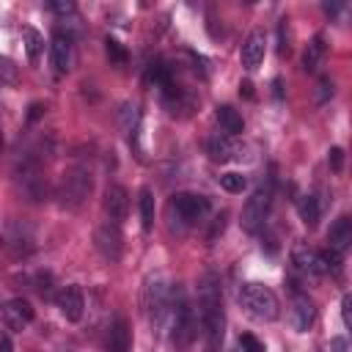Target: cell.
<instances>
[{
  "mask_svg": "<svg viewBox=\"0 0 352 352\" xmlns=\"http://www.w3.org/2000/svg\"><path fill=\"white\" fill-rule=\"evenodd\" d=\"M198 316L201 327L209 341V352H214L223 341V327H226V314H223V294H220V280L206 272L198 283Z\"/></svg>",
  "mask_w": 352,
  "mask_h": 352,
  "instance_id": "1",
  "label": "cell"
},
{
  "mask_svg": "<svg viewBox=\"0 0 352 352\" xmlns=\"http://www.w3.org/2000/svg\"><path fill=\"white\" fill-rule=\"evenodd\" d=\"M168 330L176 346H190L198 333V319L184 297V292L176 286L170 289V305H168Z\"/></svg>",
  "mask_w": 352,
  "mask_h": 352,
  "instance_id": "2",
  "label": "cell"
},
{
  "mask_svg": "<svg viewBox=\"0 0 352 352\" xmlns=\"http://www.w3.org/2000/svg\"><path fill=\"white\" fill-rule=\"evenodd\" d=\"M239 305L253 316V319H261V322H272L278 319L280 314V305H278V297L272 289H267L264 283H242L239 289Z\"/></svg>",
  "mask_w": 352,
  "mask_h": 352,
  "instance_id": "3",
  "label": "cell"
},
{
  "mask_svg": "<svg viewBox=\"0 0 352 352\" xmlns=\"http://www.w3.org/2000/svg\"><path fill=\"white\" fill-rule=\"evenodd\" d=\"M91 187H94V182H91L88 168H72L60 176L55 198L63 209H80L85 204V198L91 195Z\"/></svg>",
  "mask_w": 352,
  "mask_h": 352,
  "instance_id": "4",
  "label": "cell"
},
{
  "mask_svg": "<svg viewBox=\"0 0 352 352\" xmlns=\"http://www.w3.org/2000/svg\"><path fill=\"white\" fill-rule=\"evenodd\" d=\"M170 305V289L165 286V278L160 272L148 275L143 283V311L154 324H165Z\"/></svg>",
  "mask_w": 352,
  "mask_h": 352,
  "instance_id": "5",
  "label": "cell"
},
{
  "mask_svg": "<svg viewBox=\"0 0 352 352\" xmlns=\"http://www.w3.org/2000/svg\"><path fill=\"white\" fill-rule=\"evenodd\" d=\"M270 206H272V187H258L242 206V228L248 234H258L270 217Z\"/></svg>",
  "mask_w": 352,
  "mask_h": 352,
  "instance_id": "6",
  "label": "cell"
},
{
  "mask_svg": "<svg viewBox=\"0 0 352 352\" xmlns=\"http://www.w3.org/2000/svg\"><path fill=\"white\" fill-rule=\"evenodd\" d=\"M209 212V198L198 192H176L170 198V214H176L182 223H195Z\"/></svg>",
  "mask_w": 352,
  "mask_h": 352,
  "instance_id": "7",
  "label": "cell"
},
{
  "mask_svg": "<svg viewBox=\"0 0 352 352\" xmlns=\"http://www.w3.org/2000/svg\"><path fill=\"white\" fill-rule=\"evenodd\" d=\"M94 245H96V250L102 253V258H107V261H118L121 256H124V236H121V231H118V226L116 223H102L96 231H94Z\"/></svg>",
  "mask_w": 352,
  "mask_h": 352,
  "instance_id": "8",
  "label": "cell"
},
{
  "mask_svg": "<svg viewBox=\"0 0 352 352\" xmlns=\"http://www.w3.org/2000/svg\"><path fill=\"white\" fill-rule=\"evenodd\" d=\"M102 206H104V214H107L110 223H116V226L124 223L126 214H129V195H126V190L121 184H107Z\"/></svg>",
  "mask_w": 352,
  "mask_h": 352,
  "instance_id": "9",
  "label": "cell"
},
{
  "mask_svg": "<svg viewBox=\"0 0 352 352\" xmlns=\"http://www.w3.org/2000/svg\"><path fill=\"white\" fill-rule=\"evenodd\" d=\"M314 319H316V308H314L311 297L308 294H297L292 300V305H289V324H292V330L305 333L314 324Z\"/></svg>",
  "mask_w": 352,
  "mask_h": 352,
  "instance_id": "10",
  "label": "cell"
},
{
  "mask_svg": "<svg viewBox=\"0 0 352 352\" xmlns=\"http://www.w3.org/2000/svg\"><path fill=\"white\" fill-rule=\"evenodd\" d=\"M0 316H3L6 327H11V330H22L25 324L33 322V308H30L28 300L14 297V300H8V302L0 308Z\"/></svg>",
  "mask_w": 352,
  "mask_h": 352,
  "instance_id": "11",
  "label": "cell"
},
{
  "mask_svg": "<svg viewBox=\"0 0 352 352\" xmlns=\"http://www.w3.org/2000/svg\"><path fill=\"white\" fill-rule=\"evenodd\" d=\"M264 52H267V36H264L261 30H253V33H248V38L242 41V52H239V58H242V66H245L248 72L258 69V63L264 60Z\"/></svg>",
  "mask_w": 352,
  "mask_h": 352,
  "instance_id": "12",
  "label": "cell"
},
{
  "mask_svg": "<svg viewBox=\"0 0 352 352\" xmlns=\"http://www.w3.org/2000/svg\"><path fill=\"white\" fill-rule=\"evenodd\" d=\"M292 264L302 272V275H322V256L319 250H314L308 242H297L292 248Z\"/></svg>",
  "mask_w": 352,
  "mask_h": 352,
  "instance_id": "13",
  "label": "cell"
},
{
  "mask_svg": "<svg viewBox=\"0 0 352 352\" xmlns=\"http://www.w3.org/2000/svg\"><path fill=\"white\" fill-rule=\"evenodd\" d=\"M58 308L69 322H80L82 311H85V297L80 286H63L58 294Z\"/></svg>",
  "mask_w": 352,
  "mask_h": 352,
  "instance_id": "14",
  "label": "cell"
},
{
  "mask_svg": "<svg viewBox=\"0 0 352 352\" xmlns=\"http://www.w3.org/2000/svg\"><path fill=\"white\" fill-rule=\"evenodd\" d=\"M104 346H107V352H129L132 349V330H129V322L124 316H116L110 322Z\"/></svg>",
  "mask_w": 352,
  "mask_h": 352,
  "instance_id": "15",
  "label": "cell"
},
{
  "mask_svg": "<svg viewBox=\"0 0 352 352\" xmlns=\"http://www.w3.org/2000/svg\"><path fill=\"white\" fill-rule=\"evenodd\" d=\"M206 151H209V157H212L214 162H228V160L236 157L239 146L234 143L231 135H226V132H214V135L209 138V143H206Z\"/></svg>",
  "mask_w": 352,
  "mask_h": 352,
  "instance_id": "16",
  "label": "cell"
},
{
  "mask_svg": "<svg viewBox=\"0 0 352 352\" xmlns=\"http://www.w3.org/2000/svg\"><path fill=\"white\" fill-rule=\"evenodd\" d=\"M50 50H52V63H55V69H58L60 74H66V72L72 69V38H69L63 30H55Z\"/></svg>",
  "mask_w": 352,
  "mask_h": 352,
  "instance_id": "17",
  "label": "cell"
},
{
  "mask_svg": "<svg viewBox=\"0 0 352 352\" xmlns=\"http://www.w3.org/2000/svg\"><path fill=\"white\" fill-rule=\"evenodd\" d=\"M327 242H330V250H336V253H344V250L349 248V242H352V217H349V214H341V217L330 226Z\"/></svg>",
  "mask_w": 352,
  "mask_h": 352,
  "instance_id": "18",
  "label": "cell"
},
{
  "mask_svg": "<svg viewBox=\"0 0 352 352\" xmlns=\"http://www.w3.org/2000/svg\"><path fill=\"white\" fill-rule=\"evenodd\" d=\"M214 118H217V124H220V129L226 132V135H239L242 129H245V121H242V116L231 107V104H220L217 110H214Z\"/></svg>",
  "mask_w": 352,
  "mask_h": 352,
  "instance_id": "19",
  "label": "cell"
},
{
  "mask_svg": "<svg viewBox=\"0 0 352 352\" xmlns=\"http://www.w3.org/2000/svg\"><path fill=\"white\" fill-rule=\"evenodd\" d=\"M118 126H121V132H124L129 140H135V135H138V129H140V110H138L135 102H126V104L121 107V113H118Z\"/></svg>",
  "mask_w": 352,
  "mask_h": 352,
  "instance_id": "20",
  "label": "cell"
},
{
  "mask_svg": "<svg viewBox=\"0 0 352 352\" xmlns=\"http://www.w3.org/2000/svg\"><path fill=\"white\" fill-rule=\"evenodd\" d=\"M324 50H327L324 38H322V36H314L311 44H308L305 52H302V72H316L319 63H322V58H324Z\"/></svg>",
  "mask_w": 352,
  "mask_h": 352,
  "instance_id": "21",
  "label": "cell"
},
{
  "mask_svg": "<svg viewBox=\"0 0 352 352\" xmlns=\"http://www.w3.org/2000/svg\"><path fill=\"white\" fill-rule=\"evenodd\" d=\"M297 212H300V220H302L308 228H314V226L319 223L322 206H319L316 195H300V198H297Z\"/></svg>",
  "mask_w": 352,
  "mask_h": 352,
  "instance_id": "22",
  "label": "cell"
},
{
  "mask_svg": "<svg viewBox=\"0 0 352 352\" xmlns=\"http://www.w3.org/2000/svg\"><path fill=\"white\" fill-rule=\"evenodd\" d=\"M22 38H25V52H28V60L30 63H38L41 58V50H44V36L36 30V28H22Z\"/></svg>",
  "mask_w": 352,
  "mask_h": 352,
  "instance_id": "23",
  "label": "cell"
},
{
  "mask_svg": "<svg viewBox=\"0 0 352 352\" xmlns=\"http://www.w3.org/2000/svg\"><path fill=\"white\" fill-rule=\"evenodd\" d=\"M138 204H140V226H143V231H151V228H154V212H157V206H154V192H151L148 187H143Z\"/></svg>",
  "mask_w": 352,
  "mask_h": 352,
  "instance_id": "24",
  "label": "cell"
},
{
  "mask_svg": "<svg viewBox=\"0 0 352 352\" xmlns=\"http://www.w3.org/2000/svg\"><path fill=\"white\" fill-rule=\"evenodd\" d=\"M16 82H19V66L11 58L0 55V85H16Z\"/></svg>",
  "mask_w": 352,
  "mask_h": 352,
  "instance_id": "25",
  "label": "cell"
},
{
  "mask_svg": "<svg viewBox=\"0 0 352 352\" xmlns=\"http://www.w3.org/2000/svg\"><path fill=\"white\" fill-rule=\"evenodd\" d=\"M220 187L226 190V192H242L245 190V176L242 173H223L220 176Z\"/></svg>",
  "mask_w": 352,
  "mask_h": 352,
  "instance_id": "26",
  "label": "cell"
},
{
  "mask_svg": "<svg viewBox=\"0 0 352 352\" xmlns=\"http://www.w3.org/2000/svg\"><path fill=\"white\" fill-rule=\"evenodd\" d=\"M104 52H107L110 63H118V66H121V63H126V50H124L116 38H107V41H104Z\"/></svg>",
  "mask_w": 352,
  "mask_h": 352,
  "instance_id": "27",
  "label": "cell"
},
{
  "mask_svg": "<svg viewBox=\"0 0 352 352\" xmlns=\"http://www.w3.org/2000/svg\"><path fill=\"white\" fill-rule=\"evenodd\" d=\"M292 50V44H289V19L283 16V19H278V55H286Z\"/></svg>",
  "mask_w": 352,
  "mask_h": 352,
  "instance_id": "28",
  "label": "cell"
},
{
  "mask_svg": "<svg viewBox=\"0 0 352 352\" xmlns=\"http://www.w3.org/2000/svg\"><path fill=\"white\" fill-rule=\"evenodd\" d=\"M239 346H242V352H267L264 344H261L253 333H242V336H239Z\"/></svg>",
  "mask_w": 352,
  "mask_h": 352,
  "instance_id": "29",
  "label": "cell"
},
{
  "mask_svg": "<svg viewBox=\"0 0 352 352\" xmlns=\"http://www.w3.org/2000/svg\"><path fill=\"white\" fill-rule=\"evenodd\" d=\"M50 11H55V14H60V16L66 19V14L72 16V14L77 11V6H74L72 0H52V3H50Z\"/></svg>",
  "mask_w": 352,
  "mask_h": 352,
  "instance_id": "30",
  "label": "cell"
},
{
  "mask_svg": "<svg viewBox=\"0 0 352 352\" xmlns=\"http://www.w3.org/2000/svg\"><path fill=\"white\" fill-rule=\"evenodd\" d=\"M327 162H330V168H333L336 173H341V168H344V148H341V146H333V148L327 151Z\"/></svg>",
  "mask_w": 352,
  "mask_h": 352,
  "instance_id": "31",
  "label": "cell"
},
{
  "mask_svg": "<svg viewBox=\"0 0 352 352\" xmlns=\"http://www.w3.org/2000/svg\"><path fill=\"white\" fill-rule=\"evenodd\" d=\"M341 319H344V327H352V297L344 294L341 300Z\"/></svg>",
  "mask_w": 352,
  "mask_h": 352,
  "instance_id": "32",
  "label": "cell"
},
{
  "mask_svg": "<svg viewBox=\"0 0 352 352\" xmlns=\"http://www.w3.org/2000/svg\"><path fill=\"white\" fill-rule=\"evenodd\" d=\"M226 212H220L217 217H214V223H212V231H209V242H214L217 239V234H223V228H226Z\"/></svg>",
  "mask_w": 352,
  "mask_h": 352,
  "instance_id": "33",
  "label": "cell"
},
{
  "mask_svg": "<svg viewBox=\"0 0 352 352\" xmlns=\"http://www.w3.org/2000/svg\"><path fill=\"white\" fill-rule=\"evenodd\" d=\"M333 96V80L330 77H322L319 80V102H327Z\"/></svg>",
  "mask_w": 352,
  "mask_h": 352,
  "instance_id": "34",
  "label": "cell"
},
{
  "mask_svg": "<svg viewBox=\"0 0 352 352\" xmlns=\"http://www.w3.org/2000/svg\"><path fill=\"white\" fill-rule=\"evenodd\" d=\"M327 352H349V346H346V341H344V338H333V341H330V346H327Z\"/></svg>",
  "mask_w": 352,
  "mask_h": 352,
  "instance_id": "35",
  "label": "cell"
},
{
  "mask_svg": "<svg viewBox=\"0 0 352 352\" xmlns=\"http://www.w3.org/2000/svg\"><path fill=\"white\" fill-rule=\"evenodd\" d=\"M41 113H44V104H41V102H33V104H30V113H28V121H36Z\"/></svg>",
  "mask_w": 352,
  "mask_h": 352,
  "instance_id": "36",
  "label": "cell"
},
{
  "mask_svg": "<svg viewBox=\"0 0 352 352\" xmlns=\"http://www.w3.org/2000/svg\"><path fill=\"white\" fill-rule=\"evenodd\" d=\"M0 352H14V346H11V338H8L6 333H0Z\"/></svg>",
  "mask_w": 352,
  "mask_h": 352,
  "instance_id": "37",
  "label": "cell"
},
{
  "mask_svg": "<svg viewBox=\"0 0 352 352\" xmlns=\"http://www.w3.org/2000/svg\"><path fill=\"white\" fill-rule=\"evenodd\" d=\"M239 91H242L245 96H253V85H250V82H242V85H239Z\"/></svg>",
  "mask_w": 352,
  "mask_h": 352,
  "instance_id": "38",
  "label": "cell"
},
{
  "mask_svg": "<svg viewBox=\"0 0 352 352\" xmlns=\"http://www.w3.org/2000/svg\"><path fill=\"white\" fill-rule=\"evenodd\" d=\"M0 148H3V132H0Z\"/></svg>",
  "mask_w": 352,
  "mask_h": 352,
  "instance_id": "39",
  "label": "cell"
}]
</instances>
